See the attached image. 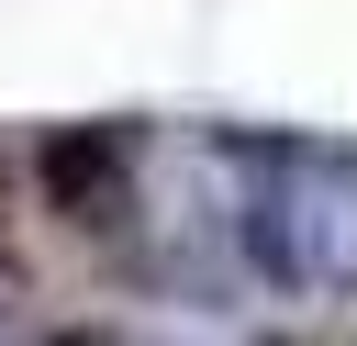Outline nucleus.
Masks as SVG:
<instances>
[{"mask_svg":"<svg viewBox=\"0 0 357 346\" xmlns=\"http://www.w3.org/2000/svg\"><path fill=\"white\" fill-rule=\"evenodd\" d=\"M268 190L245 201V246L290 290H357V156H257Z\"/></svg>","mask_w":357,"mask_h":346,"instance_id":"obj_1","label":"nucleus"},{"mask_svg":"<svg viewBox=\"0 0 357 346\" xmlns=\"http://www.w3.org/2000/svg\"><path fill=\"white\" fill-rule=\"evenodd\" d=\"M33 167H45V190H56V212H67V223H112V212H123L134 134H123V123H89V134L67 123V134H45V156H33Z\"/></svg>","mask_w":357,"mask_h":346,"instance_id":"obj_2","label":"nucleus"},{"mask_svg":"<svg viewBox=\"0 0 357 346\" xmlns=\"http://www.w3.org/2000/svg\"><path fill=\"white\" fill-rule=\"evenodd\" d=\"M33 346H112V335H89V324H56V335H33Z\"/></svg>","mask_w":357,"mask_h":346,"instance_id":"obj_3","label":"nucleus"},{"mask_svg":"<svg viewBox=\"0 0 357 346\" xmlns=\"http://www.w3.org/2000/svg\"><path fill=\"white\" fill-rule=\"evenodd\" d=\"M0 212H11V156H0Z\"/></svg>","mask_w":357,"mask_h":346,"instance_id":"obj_4","label":"nucleus"}]
</instances>
